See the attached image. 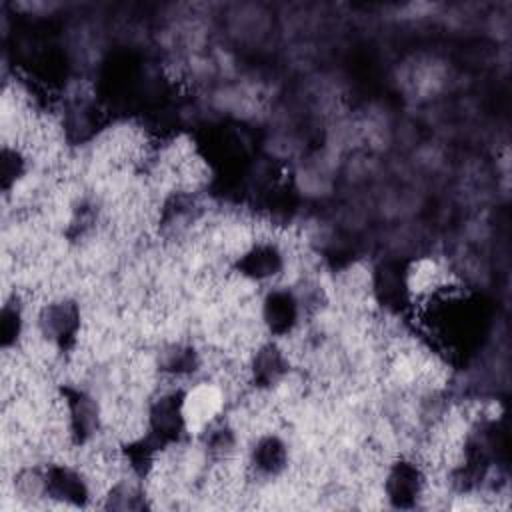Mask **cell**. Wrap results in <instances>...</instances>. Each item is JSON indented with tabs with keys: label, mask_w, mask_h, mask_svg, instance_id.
I'll return each instance as SVG.
<instances>
[{
	"label": "cell",
	"mask_w": 512,
	"mask_h": 512,
	"mask_svg": "<svg viewBox=\"0 0 512 512\" xmlns=\"http://www.w3.org/2000/svg\"><path fill=\"white\" fill-rule=\"evenodd\" d=\"M224 410V392L216 384H196L180 400L184 428L190 434L204 432Z\"/></svg>",
	"instance_id": "cell-1"
},
{
	"label": "cell",
	"mask_w": 512,
	"mask_h": 512,
	"mask_svg": "<svg viewBox=\"0 0 512 512\" xmlns=\"http://www.w3.org/2000/svg\"><path fill=\"white\" fill-rule=\"evenodd\" d=\"M448 282L446 270L430 258L416 260L404 274V288L412 298H428L444 290Z\"/></svg>",
	"instance_id": "cell-2"
},
{
	"label": "cell",
	"mask_w": 512,
	"mask_h": 512,
	"mask_svg": "<svg viewBox=\"0 0 512 512\" xmlns=\"http://www.w3.org/2000/svg\"><path fill=\"white\" fill-rule=\"evenodd\" d=\"M272 460H274L276 464H282V452L278 450L276 454H272ZM258 466H260L262 470H268V462H266L262 456H258Z\"/></svg>",
	"instance_id": "cell-3"
}]
</instances>
